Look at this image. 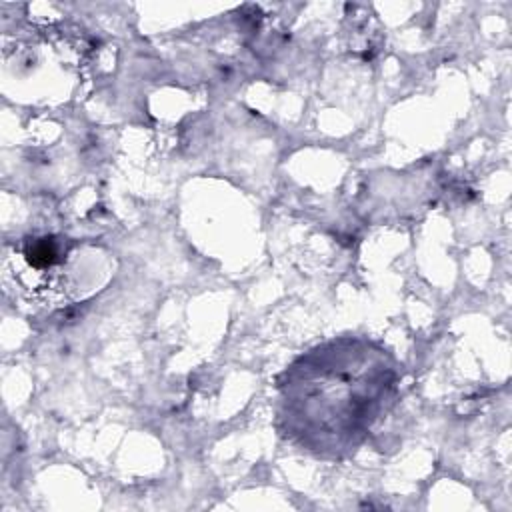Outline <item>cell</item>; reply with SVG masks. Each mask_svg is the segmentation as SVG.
<instances>
[{"label": "cell", "mask_w": 512, "mask_h": 512, "mask_svg": "<svg viewBox=\"0 0 512 512\" xmlns=\"http://www.w3.org/2000/svg\"><path fill=\"white\" fill-rule=\"evenodd\" d=\"M4 272L24 300L60 308L88 298L108 282L110 256L90 242L34 234L6 252Z\"/></svg>", "instance_id": "obj_2"}, {"label": "cell", "mask_w": 512, "mask_h": 512, "mask_svg": "<svg viewBox=\"0 0 512 512\" xmlns=\"http://www.w3.org/2000/svg\"><path fill=\"white\" fill-rule=\"evenodd\" d=\"M398 380L394 358L370 340L340 338L316 346L282 374L280 428L308 452L348 456L392 406Z\"/></svg>", "instance_id": "obj_1"}]
</instances>
